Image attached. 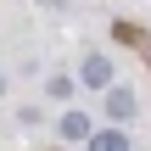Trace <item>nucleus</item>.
I'll use <instances>...</instances> for the list:
<instances>
[{
	"instance_id": "nucleus-1",
	"label": "nucleus",
	"mask_w": 151,
	"mask_h": 151,
	"mask_svg": "<svg viewBox=\"0 0 151 151\" xmlns=\"http://www.w3.org/2000/svg\"><path fill=\"white\" fill-rule=\"evenodd\" d=\"M84 84L112 90V62H106V56H90V62H84Z\"/></svg>"
},
{
	"instance_id": "nucleus-2",
	"label": "nucleus",
	"mask_w": 151,
	"mask_h": 151,
	"mask_svg": "<svg viewBox=\"0 0 151 151\" xmlns=\"http://www.w3.org/2000/svg\"><path fill=\"white\" fill-rule=\"evenodd\" d=\"M106 112H112L118 123H123V118H134V95H129V90H106Z\"/></svg>"
},
{
	"instance_id": "nucleus-3",
	"label": "nucleus",
	"mask_w": 151,
	"mask_h": 151,
	"mask_svg": "<svg viewBox=\"0 0 151 151\" xmlns=\"http://www.w3.org/2000/svg\"><path fill=\"white\" fill-rule=\"evenodd\" d=\"M62 134H67V140H90V118H84V112H67V118H62Z\"/></svg>"
},
{
	"instance_id": "nucleus-4",
	"label": "nucleus",
	"mask_w": 151,
	"mask_h": 151,
	"mask_svg": "<svg viewBox=\"0 0 151 151\" xmlns=\"http://www.w3.org/2000/svg\"><path fill=\"white\" fill-rule=\"evenodd\" d=\"M90 151H129V134H118V129H106V134H95Z\"/></svg>"
}]
</instances>
